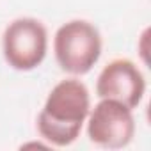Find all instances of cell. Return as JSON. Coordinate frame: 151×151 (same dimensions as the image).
I'll list each match as a JSON object with an SVG mask.
<instances>
[{
  "instance_id": "cell-4",
  "label": "cell",
  "mask_w": 151,
  "mask_h": 151,
  "mask_svg": "<svg viewBox=\"0 0 151 151\" xmlns=\"http://www.w3.org/2000/svg\"><path fill=\"white\" fill-rule=\"evenodd\" d=\"M87 137L105 149L126 147L135 137L133 109L110 98H100L87 116Z\"/></svg>"
},
{
  "instance_id": "cell-3",
  "label": "cell",
  "mask_w": 151,
  "mask_h": 151,
  "mask_svg": "<svg viewBox=\"0 0 151 151\" xmlns=\"http://www.w3.org/2000/svg\"><path fill=\"white\" fill-rule=\"evenodd\" d=\"M6 62L16 71H32L46 57L48 32L36 18H16L2 36Z\"/></svg>"
},
{
  "instance_id": "cell-1",
  "label": "cell",
  "mask_w": 151,
  "mask_h": 151,
  "mask_svg": "<svg viewBox=\"0 0 151 151\" xmlns=\"http://www.w3.org/2000/svg\"><path fill=\"white\" fill-rule=\"evenodd\" d=\"M91 110V94L78 78L60 80L37 116V133L48 146L66 147L80 137Z\"/></svg>"
},
{
  "instance_id": "cell-5",
  "label": "cell",
  "mask_w": 151,
  "mask_h": 151,
  "mask_svg": "<svg viewBox=\"0 0 151 151\" xmlns=\"http://www.w3.org/2000/svg\"><path fill=\"white\" fill-rule=\"evenodd\" d=\"M146 93V78L139 66L130 59L110 60L98 75L96 96L110 98L137 109Z\"/></svg>"
},
{
  "instance_id": "cell-2",
  "label": "cell",
  "mask_w": 151,
  "mask_h": 151,
  "mask_svg": "<svg viewBox=\"0 0 151 151\" xmlns=\"http://www.w3.org/2000/svg\"><path fill=\"white\" fill-rule=\"evenodd\" d=\"M103 41L100 30L86 20H71L60 25L53 36L55 60L69 75H86L100 60Z\"/></svg>"
}]
</instances>
